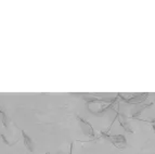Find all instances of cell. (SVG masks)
<instances>
[{"label": "cell", "instance_id": "cell-8", "mask_svg": "<svg viewBox=\"0 0 155 154\" xmlns=\"http://www.w3.org/2000/svg\"><path fill=\"white\" fill-rule=\"evenodd\" d=\"M152 127H153V130L155 131V124H153V125H152Z\"/></svg>", "mask_w": 155, "mask_h": 154}, {"label": "cell", "instance_id": "cell-6", "mask_svg": "<svg viewBox=\"0 0 155 154\" xmlns=\"http://www.w3.org/2000/svg\"><path fill=\"white\" fill-rule=\"evenodd\" d=\"M73 146H74V143H73V142H72V143H71V149H70V153H68V154H72V152H73ZM46 154H52V153H50V152H47Z\"/></svg>", "mask_w": 155, "mask_h": 154}, {"label": "cell", "instance_id": "cell-1", "mask_svg": "<svg viewBox=\"0 0 155 154\" xmlns=\"http://www.w3.org/2000/svg\"><path fill=\"white\" fill-rule=\"evenodd\" d=\"M104 137L106 139H109L110 141L114 144V146H116L117 148H125L127 144L126 141V138H125L123 135H105L102 132Z\"/></svg>", "mask_w": 155, "mask_h": 154}, {"label": "cell", "instance_id": "cell-2", "mask_svg": "<svg viewBox=\"0 0 155 154\" xmlns=\"http://www.w3.org/2000/svg\"><path fill=\"white\" fill-rule=\"evenodd\" d=\"M77 118H78V121H79L81 130H83V132L86 136H91V137L96 136V132H94L92 126H91V124L89 123V122H87L86 119H84L83 117H80V116H78Z\"/></svg>", "mask_w": 155, "mask_h": 154}, {"label": "cell", "instance_id": "cell-5", "mask_svg": "<svg viewBox=\"0 0 155 154\" xmlns=\"http://www.w3.org/2000/svg\"><path fill=\"white\" fill-rule=\"evenodd\" d=\"M153 103L151 102V103H149V104H143L142 106H140L139 109H134V112H132V116H134V117H137V116H139L140 115V113H141V112H142L143 110H144V109H147V108H150L151 105H152Z\"/></svg>", "mask_w": 155, "mask_h": 154}, {"label": "cell", "instance_id": "cell-7", "mask_svg": "<svg viewBox=\"0 0 155 154\" xmlns=\"http://www.w3.org/2000/svg\"><path fill=\"white\" fill-rule=\"evenodd\" d=\"M0 114H1V115H3V114H5V112L2 110V108H1V106H0Z\"/></svg>", "mask_w": 155, "mask_h": 154}, {"label": "cell", "instance_id": "cell-3", "mask_svg": "<svg viewBox=\"0 0 155 154\" xmlns=\"http://www.w3.org/2000/svg\"><path fill=\"white\" fill-rule=\"evenodd\" d=\"M21 134L22 137H23V141H24V146L29 152H34L35 150V146H34V141L31 140V138L28 136V135L26 134L24 130H21Z\"/></svg>", "mask_w": 155, "mask_h": 154}, {"label": "cell", "instance_id": "cell-4", "mask_svg": "<svg viewBox=\"0 0 155 154\" xmlns=\"http://www.w3.org/2000/svg\"><path fill=\"white\" fill-rule=\"evenodd\" d=\"M119 124L124 127V129L126 131H129V132H134V131L131 130V128H130V125L129 123L127 122V117L124 115H120V117H119Z\"/></svg>", "mask_w": 155, "mask_h": 154}]
</instances>
